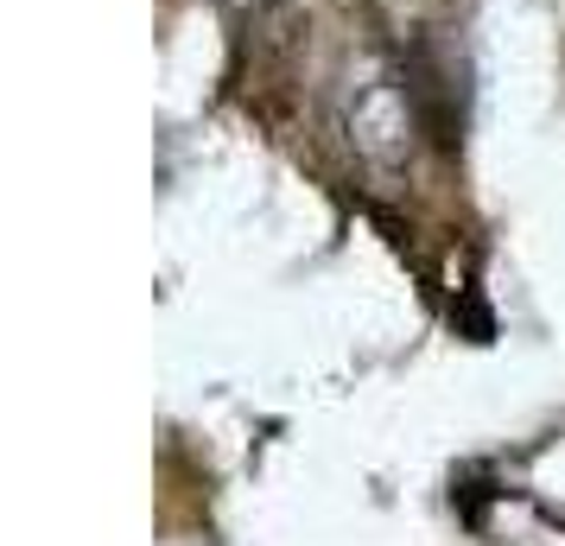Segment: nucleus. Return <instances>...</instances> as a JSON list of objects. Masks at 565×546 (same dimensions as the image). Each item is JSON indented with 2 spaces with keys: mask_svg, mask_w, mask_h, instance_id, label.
<instances>
[{
  "mask_svg": "<svg viewBox=\"0 0 565 546\" xmlns=\"http://www.w3.org/2000/svg\"><path fill=\"white\" fill-rule=\"evenodd\" d=\"M350 128H356V147L375 159V165H401V159H407L413 115H407L401 89H394L387 77H369L356 89V103H350Z\"/></svg>",
  "mask_w": 565,
  "mask_h": 546,
  "instance_id": "1",
  "label": "nucleus"
}]
</instances>
